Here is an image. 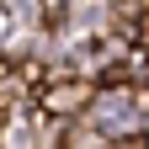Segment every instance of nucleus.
<instances>
[{"label":"nucleus","mask_w":149,"mask_h":149,"mask_svg":"<svg viewBox=\"0 0 149 149\" xmlns=\"http://www.w3.org/2000/svg\"><path fill=\"white\" fill-rule=\"evenodd\" d=\"M91 107V85H48L43 91V112L48 117H80Z\"/></svg>","instance_id":"1"}]
</instances>
